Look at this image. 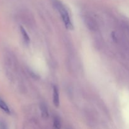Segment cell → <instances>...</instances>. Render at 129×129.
I'll list each match as a JSON object with an SVG mask.
<instances>
[{"instance_id": "7", "label": "cell", "mask_w": 129, "mask_h": 129, "mask_svg": "<svg viewBox=\"0 0 129 129\" xmlns=\"http://www.w3.org/2000/svg\"><path fill=\"white\" fill-rule=\"evenodd\" d=\"M0 129H8L7 125L1 120H0Z\"/></svg>"}, {"instance_id": "2", "label": "cell", "mask_w": 129, "mask_h": 129, "mask_svg": "<svg viewBox=\"0 0 129 129\" xmlns=\"http://www.w3.org/2000/svg\"><path fill=\"white\" fill-rule=\"evenodd\" d=\"M53 103L55 107H58L60 104V100H59V89L57 87L54 86L53 89Z\"/></svg>"}, {"instance_id": "3", "label": "cell", "mask_w": 129, "mask_h": 129, "mask_svg": "<svg viewBox=\"0 0 129 129\" xmlns=\"http://www.w3.org/2000/svg\"><path fill=\"white\" fill-rule=\"evenodd\" d=\"M20 31H21V35H22L23 39L24 40V42L26 44H27V45L29 44V43H30V39L28 35L27 32L26 31V30H25V28H24L23 27L21 26V27H20Z\"/></svg>"}, {"instance_id": "5", "label": "cell", "mask_w": 129, "mask_h": 129, "mask_svg": "<svg viewBox=\"0 0 129 129\" xmlns=\"http://www.w3.org/2000/svg\"><path fill=\"white\" fill-rule=\"evenodd\" d=\"M54 129H60L61 128V123L60 119L58 117H55L54 118V123H53Z\"/></svg>"}, {"instance_id": "4", "label": "cell", "mask_w": 129, "mask_h": 129, "mask_svg": "<svg viewBox=\"0 0 129 129\" xmlns=\"http://www.w3.org/2000/svg\"><path fill=\"white\" fill-rule=\"evenodd\" d=\"M0 108L3 111H4L5 113H8V114H10V112H11L10 108L7 105V104L2 99H1V98H0Z\"/></svg>"}, {"instance_id": "1", "label": "cell", "mask_w": 129, "mask_h": 129, "mask_svg": "<svg viewBox=\"0 0 129 129\" xmlns=\"http://www.w3.org/2000/svg\"><path fill=\"white\" fill-rule=\"evenodd\" d=\"M54 6L60 13L66 27L68 29L73 28V23H72L71 20L69 13H68V10L66 8L65 6H64V5L59 1H54Z\"/></svg>"}, {"instance_id": "6", "label": "cell", "mask_w": 129, "mask_h": 129, "mask_svg": "<svg viewBox=\"0 0 129 129\" xmlns=\"http://www.w3.org/2000/svg\"><path fill=\"white\" fill-rule=\"evenodd\" d=\"M40 110H41L42 116L44 118H46L48 117V110L46 106L44 104H41L40 105Z\"/></svg>"}]
</instances>
